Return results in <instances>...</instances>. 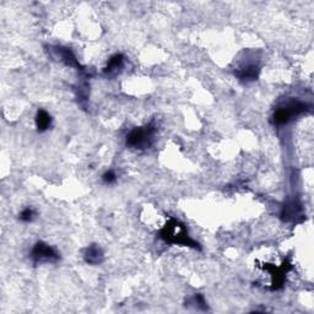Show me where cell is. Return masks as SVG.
Here are the masks:
<instances>
[{
	"label": "cell",
	"instance_id": "cell-1",
	"mask_svg": "<svg viewBox=\"0 0 314 314\" xmlns=\"http://www.w3.org/2000/svg\"><path fill=\"white\" fill-rule=\"evenodd\" d=\"M160 234L161 238L169 243V244H181L185 245V247L200 248L198 243L188 236L185 226L182 222H179L178 220H174V218H171L166 223L165 227L161 230Z\"/></svg>",
	"mask_w": 314,
	"mask_h": 314
},
{
	"label": "cell",
	"instance_id": "cell-10",
	"mask_svg": "<svg viewBox=\"0 0 314 314\" xmlns=\"http://www.w3.org/2000/svg\"><path fill=\"white\" fill-rule=\"evenodd\" d=\"M35 211L34 209H31V207H26V209H24L23 211H21L20 216H19V218H20L23 222H32V220L35 218Z\"/></svg>",
	"mask_w": 314,
	"mask_h": 314
},
{
	"label": "cell",
	"instance_id": "cell-6",
	"mask_svg": "<svg viewBox=\"0 0 314 314\" xmlns=\"http://www.w3.org/2000/svg\"><path fill=\"white\" fill-rule=\"evenodd\" d=\"M123 65H124V57L122 54H114L113 57L109 58L105 74L108 76H116L117 74L121 73Z\"/></svg>",
	"mask_w": 314,
	"mask_h": 314
},
{
	"label": "cell",
	"instance_id": "cell-3",
	"mask_svg": "<svg viewBox=\"0 0 314 314\" xmlns=\"http://www.w3.org/2000/svg\"><path fill=\"white\" fill-rule=\"evenodd\" d=\"M154 135L155 128L152 124L135 128L127 136V145L132 147V149H147V147L151 146L152 141H154Z\"/></svg>",
	"mask_w": 314,
	"mask_h": 314
},
{
	"label": "cell",
	"instance_id": "cell-7",
	"mask_svg": "<svg viewBox=\"0 0 314 314\" xmlns=\"http://www.w3.org/2000/svg\"><path fill=\"white\" fill-rule=\"evenodd\" d=\"M259 72H260V69H259L258 65L248 64L245 67H243L242 69L237 70L234 74L243 81H254L258 79Z\"/></svg>",
	"mask_w": 314,
	"mask_h": 314
},
{
	"label": "cell",
	"instance_id": "cell-4",
	"mask_svg": "<svg viewBox=\"0 0 314 314\" xmlns=\"http://www.w3.org/2000/svg\"><path fill=\"white\" fill-rule=\"evenodd\" d=\"M31 258L35 264H42L53 263V261L59 260L61 256L56 252V249L48 245L47 243L37 242L31 252Z\"/></svg>",
	"mask_w": 314,
	"mask_h": 314
},
{
	"label": "cell",
	"instance_id": "cell-2",
	"mask_svg": "<svg viewBox=\"0 0 314 314\" xmlns=\"http://www.w3.org/2000/svg\"><path fill=\"white\" fill-rule=\"evenodd\" d=\"M308 111H309V106L307 103L298 100H288L277 106L272 114V121L275 124L282 125Z\"/></svg>",
	"mask_w": 314,
	"mask_h": 314
},
{
	"label": "cell",
	"instance_id": "cell-12",
	"mask_svg": "<svg viewBox=\"0 0 314 314\" xmlns=\"http://www.w3.org/2000/svg\"><path fill=\"white\" fill-rule=\"evenodd\" d=\"M102 179L106 184H112V183H114L117 181V176L113 171H107L102 176Z\"/></svg>",
	"mask_w": 314,
	"mask_h": 314
},
{
	"label": "cell",
	"instance_id": "cell-9",
	"mask_svg": "<svg viewBox=\"0 0 314 314\" xmlns=\"http://www.w3.org/2000/svg\"><path fill=\"white\" fill-rule=\"evenodd\" d=\"M57 53L61 57V61H63L65 64L70 65V67H79V63L76 61L75 56L69 48L64 47H57Z\"/></svg>",
	"mask_w": 314,
	"mask_h": 314
},
{
	"label": "cell",
	"instance_id": "cell-11",
	"mask_svg": "<svg viewBox=\"0 0 314 314\" xmlns=\"http://www.w3.org/2000/svg\"><path fill=\"white\" fill-rule=\"evenodd\" d=\"M193 301H194V303H195L196 307L198 308H201V309H204V310L207 309L205 299H204V297L201 296L200 293L195 294V296H194V298H193Z\"/></svg>",
	"mask_w": 314,
	"mask_h": 314
},
{
	"label": "cell",
	"instance_id": "cell-5",
	"mask_svg": "<svg viewBox=\"0 0 314 314\" xmlns=\"http://www.w3.org/2000/svg\"><path fill=\"white\" fill-rule=\"evenodd\" d=\"M84 258L85 261L90 265H98L103 261V250L97 244H92L89 248H86Z\"/></svg>",
	"mask_w": 314,
	"mask_h": 314
},
{
	"label": "cell",
	"instance_id": "cell-8",
	"mask_svg": "<svg viewBox=\"0 0 314 314\" xmlns=\"http://www.w3.org/2000/svg\"><path fill=\"white\" fill-rule=\"evenodd\" d=\"M52 125V117L45 109H40L36 114V127L40 133H45Z\"/></svg>",
	"mask_w": 314,
	"mask_h": 314
}]
</instances>
